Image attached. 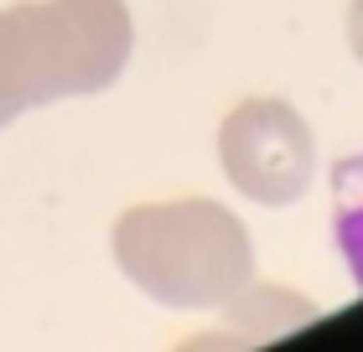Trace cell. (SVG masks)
<instances>
[{"instance_id":"6da1fadb","label":"cell","mask_w":363,"mask_h":352,"mask_svg":"<svg viewBox=\"0 0 363 352\" xmlns=\"http://www.w3.org/2000/svg\"><path fill=\"white\" fill-rule=\"evenodd\" d=\"M135 26L125 0H26L0 11V130L26 109L99 93L125 73Z\"/></svg>"},{"instance_id":"7a4b0ae2","label":"cell","mask_w":363,"mask_h":352,"mask_svg":"<svg viewBox=\"0 0 363 352\" xmlns=\"http://www.w3.org/2000/svg\"><path fill=\"white\" fill-rule=\"evenodd\" d=\"M114 259L156 306H234L255 280V244L223 203H140L114 223Z\"/></svg>"},{"instance_id":"3957f363","label":"cell","mask_w":363,"mask_h":352,"mask_svg":"<svg viewBox=\"0 0 363 352\" xmlns=\"http://www.w3.org/2000/svg\"><path fill=\"white\" fill-rule=\"evenodd\" d=\"M218 161L250 203L286 208L317 176V140L286 98H244L218 130Z\"/></svg>"},{"instance_id":"277c9868","label":"cell","mask_w":363,"mask_h":352,"mask_svg":"<svg viewBox=\"0 0 363 352\" xmlns=\"http://www.w3.org/2000/svg\"><path fill=\"white\" fill-rule=\"evenodd\" d=\"M337 223H333V239L348 259V270L363 290V156H353L348 166L337 171Z\"/></svg>"},{"instance_id":"5b68a950","label":"cell","mask_w":363,"mask_h":352,"mask_svg":"<svg viewBox=\"0 0 363 352\" xmlns=\"http://www.w3.org/2000/svg\"><path fill=\"white\" fill-rule=\"evenodd\" d=\"M348 42H353V57L363 62V0H353L348 11Z\"/></svg>"}]
</instances>
